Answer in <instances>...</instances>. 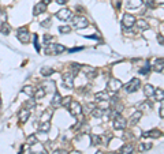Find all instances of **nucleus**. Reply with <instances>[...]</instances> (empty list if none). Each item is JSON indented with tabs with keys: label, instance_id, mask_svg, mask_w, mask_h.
I'll list each match as a JSON object with an SVG mask.
<instances>
[{
	"label": "nucleus",
	"instance_id": "24",
	"mask_svg": "<svg viewBox=\"0 0 164 154\" xmlns=\"http://www.w3.org/2000/svg\"><path fill=\"white\" fill-rule=\"evenodd\" d=\"M153 93H155V87L152 85H146L144 87V94L146 97H152L153 96Z\"/></svg>",
	"mask_w": 164,
	"mask_h": 154
},
{
	"label": "nucleus",
	"instance_id": "3",
	"mask_svg": "<svg viewBox=\"0 0 164 154\" xmlns=\"http://www.w3.org/2000/svg\"><path fill=\"white\" fill-rule=\"evenodd\" d=\"M17 37L22 44H28L29 40H30V34H29L28 27H19L18 29L17 30Z\"/></svg>",
	"mask_w": 164,
	"mask_h": 154
},
{
	"label": "nucleus",
	"instance_id": "20",
	"mask_svg": "<svg viewBox=\"0 0 164 154\" xmlns=\"http://www.w3.org/2000/svg\"><path fill=\"white\" fill-rule=\"evenodd\" d=\"M141 116H142V112L141 111H136L134 113L131 115V117H130V123L131 124H136V123H138V120L141 119Z\"/></svg>",
	"mask_w": 164,
	"mask_h": 154
},
{
	"label": "nucleus",
	"instance_id": "35",
	"mask_svg": "<svg viewBox=\"0 0 164 154\" xmlns=\"http://www.w3.org/2000/svg\"><path fill=\"white\" fill-rule=\"evenodd\" d=\"M71 32V27L70 26H60L59 27V33H62V34H67V33Z\"/></svg>",
	"mask_w": 164,
	"mask_h": 154
},
{
	"label": "nucleus",
	"instance_id": "23",
	"mask_svg": "<svg viewBox=\"0 0 164 154\" xmlns=\"http://www.w3.org/2000/svg\"><path fill=\"white\" fill-rule=\"evenodd\" d=\"M153 71H156V72H163V59H159L155 62Z\"/></svg>",
	"mask_w": 164,
	"mask_h": 154
},
{
	"label": "nucleus",
	"instance_id": "31",
	"mask_svg": "<svg viewBox=\"0 0 164 154\" xmlns=\"http://www.w3.org/2000/svg\"><path fill=\"white\" fill-rule=\"evenodd\" d=\"M151 108H152V104L151 102H148V101H145V102H142V104H140L138 105V111H141V112H142V111H145V109H151Z\"/></svg>",
	"mask_w": 164,
	"mask_h": 154
},
{
	"label": "nucleus",
	"instance_id": "21",
	"mask_svg": "<svg viewBox=\"0 0 164 154\" xmlns=\"http://www.w3.org/2000/svg\"><path fill=\"white\" fill-rule=\"evenodd\" d=\"M45 89L44 87H38V89H36L34 90V94H33V97H34L36 100H40V98H43L44 96H45Z\"/></svg>",
	"mask_w": 164,
	"mask_h": 154
},
{
	"label": "nucleus",
	"instance_id": "1",
	"mask_svg": "<svg viewBox=\"0 0 164 154\" xmlns=\"http://www.w3.org/2000/svg\"><path fill=\"white\" fill-rule=\"evenodd\" d=\"M66 48L64 45L60 44H48L45 47V55H60L62 52H64Z\"/></svg>",
	"mask_w": 164,
	"mask_h": 154
},
{
	"label": "nucleus",
	"instance_id": "25",
	"mask_svg": "<svg viewBox=\"0 0 164 154\" xmlns=\"http://www.w3.org/2000/svg\"><path fill=\"white\" fill-rule=\"evenodd\" d=\"M38 130L41 131V132H44V134H45V132H48V131L51 130V123H49V122H43V123H41V124H40Z\"/></svg>",
	"mask_w": 164,
	"mask_h": 154
},
{
	"label": "nucleus",
	"instance_id": "37",
	"mask_svg": "<svg viewBox=\"0 0 164 154\" xmlns=\"http://www.w3.org/2000/svg\"><path fill=\"white\" fill-rule=\"evenodd\" d=\"M70 102H71V97H64V98L62 100V102H60V105H63V107H67V108H69V105H70Z\"/></svg>",
	"mask_w": 164,
	"mask_h": 154
},
{
	"label": "nucleus",
	"instance_id": "49",
	"mask_svg": "<svg viewBox=\"0 0 164 154\" xmlns=\"http://www.w3.org/2000/svg\"><path fill=\"white\" fill-rule=\"evenodd\" d=\"M70 154H81V153H79V152H71Z\"/></svg>",
	"mask_w": 164,
	"mask_h": 154
},
{
	"label": "nucleus",
	"instance_id": "17",
	"mask_svg": "<svg viewBox=\"0 0 164 154\" xmlns=\"http://www.w3.org/2000/svg\"><path fill=\"white\" fill-rule=\"evenodd\" d=\"M95 98L96 101H108L110 100V96H108L107 92H99L95 94Z\"/></svg>",
	"mask_w": 164,
	"mask_h": 154
},
{
	"label": "nucleus",
	"instance_id": "45",
	"mask_svg": "<svg viewBox=\"0 0 164 154\" xmlns=\"http://www.w3.org/2000/svg\"><path fill=\"white\" fill-rule=\"evenodd\" d=\"M54 154H69V153H67L66 150H56Z\"/></svg>",
	"mask_w": 164,
	"mask_h": 154
},
{
	"label": "nucleus",
	"instance_id": "43",
	"mask_svg": "<svg viewBox=\"0 0 164 154\" xmlns=\"http://www.w3.org/2000/svg\"><path fill=\"white\" fill-rule=\"evenodd\" d=\"M142 2L146 3V6H148V7H153V4H155L153 0H142Z\"/></svg>",
	"mask_w": 164,
	"mask_h": 154
},
{
	"label": "nucleus",
	"instance_id": "18",
	"mask_svg": "<svg viewBox=\"0 0 164 154\" xmlns=\"http://www.w3.org/2000/svg\"><path fill=\"white\" fill-rule=\"evenodd\" d=\"M60 102H62L60 93H55L54 98H52V101H51V105H52V107H60Z\"/></svg>",
	"mask_w": 164,
	"mask_h": 154
},
{
	"label": "nucleus",
	"instance_id": "32",
	"mask_svg": "<svg viewBox=\"0 0 164 154\" xmlns=\"http://www.w3.org/2000/svg\"><path fill=\"white\" fill-rule=\"evenodd\" d=\"M90 139H92V145H95V146L101 145V137H99V135H92Z\"/></svg>",
	"mask_w": 164,
	"mask_h": 154
},
{
	"label": "nucleus",
	"instance_id": "9",
	"mask_svg": "<svg viewBox=\"0 0 164 154\" xmlns=\"http://www.w3.org/2000/svg\"><path fill=\"white\" fill-rule=\"evenodd\" d=\"M56 17L59 18L60 21H69V19H71V17H73V12H71V10H69V8H63L60 11H58L56 12Z\"/></svg>",
	"mask_w": 164,
	"mask_h": 154
},
{
	"label": "nucleus",
	"instance_id": "50",
	"mask_svg": "<svg viewBox=\"0 0 164 154\" xmlns=\"http://www.w3.org/2000/svg\"><path fill=\"white\" fill-rule=\"evenodd\" d=\"M96 154H104L103 152H97V153H96Z\"/></svg>",
	"mask_w": 164,
	"mask_h": 154
},
{
	"label": "nucleus",
	"instance_id": "28",
	"mask_svg": "<svg viewBox=\"0 0 164 154\" xmlns=\"http://www.w3.org/2000/svg\"><path fill=\"white\" fill-rule=\"evenodd\" d=\"M153 96L156 97V100H157V101L163 102V98H164V92H163V89H157V90H155Z\"/></svg>",
	"mask_w": 164,
	"mask_h": 154
},
{
	"label": "nucleus",
	"instance_id": "26",
	"mask_svg": "<svg viewBox=\"0 0 164 154\" xmlns=\"http://www.w3.org/2000/svg\"><path fill=\"white\" fill-rule=\"evenodd\" d=\"M40 72H41V75H43V77H49V75H52V74L55 72V70L51 68V67H43Z\"/></svg>",
	"mask_w": 164,
	"mask_h": 154
},
{
	"label": "nucleus",
	"instance_id": "2",
	"mask_svg": "<svg viewBox=\"0 0 164 154\" xmlns=\"http://www.w3.org/2000/svg\"><path fill=\"white\" fill-rule=\"evenodd\" d=\"M73 26L75 29H85L89 26V21L82 15H77L73 18Z\"/></svg>",
	"mask_w": 164,
	"mask_h": 154
},
{
	"label": "nucleus",
	"instance_id": "36",
	"mask_svg": "<svg viewBox=\"0 0 164 154\" xmlns=\"http://www.w3.org/2000/svg\"><path fill=\"white\" fill-rule=\"evenodd\" d=\"M36 142H37V137H36V135H30V137L28 138V146L34 145Z\"/></svg>",
	"mask_w": 164,
	"mask_h": 154
},
{
	"label": "nucleus",
	"instance_id": "7",
	"mask_svg": "<svg viewBox=\"0 0 164 154\" xmlns=\"http://www.w3.org/2000/svg\"><path fill=\"white\" fill-rule=\"evenodd\" d=\"M122 86H123L122 82L119 79H116V78H111V79L108 81V83H107V87H108L110 92H118Z\"/></svg>",
	"mask_w": 164,
	"mask_h": 154
},
{
	"label": "nucleus",
	"instance_id": "11",
	"mask_svg": "<svg viewBox=\"0 0 164 154\" xmlns=\"http://www.w3.org/2000/svg\"><path fill=\"white\" fill-rule=\"evenodd\" d=\"M63 85H64L66 89H73L74 87V77L71 74L63 75Z\"/></svg>",
	"mask_w": 164,
	"mask_h": 154
},
{
	"label": "nucleus",
	"instance_id": "22",
	"mask_svg": "<svg viewBox=\"0 0 164 154\" xmlns=\"http://www.w3.org/2000/svg\"><path fill=\"white\" fill-rule=\"evenodd\" d=\"M107 109H104V108H93L92 111V115L95 116V117H101V116H104V113H105Z\"/></svg>",
	"mask_w": 164,
	"mask_h": 154
},
{
	"label": "nucleus",
	"instance_id": "33",
	"mask_svg": "<svg viewBox=\"0 0 164 154\" xmlns=\"http://www.w3.org/2000/svg\"><path fill=\"white\" fill-rule=\"evenodd\" d=\"M152 147V143L151 142H144V143H141V146H140V152H146V150H149Z\"/></svg>",
	"mask_w": 164,
	"mask_h": 154
},
{
	"label": "nucleus",
	"instance_id": "34",
	"mask_svg": "<svg viewBox=\"0 0 164 154\" xmlns=\"http://www.w3.org/2000/svg\"><path fill=\"white\" fill-rule=\"evenodd\" d=\"M23 93H26L28 96L33 97V94H34V89H33L32 86H25V87H23Z\"/></svg>",
	"mask_w": 164,
	"mask_h": 154
},
{
	"label": "nucleus",
	"instance_id": "10",
	"mask_svg": "<svg viewBox=\"0 0 164 154\" xmlns=\"http://www.w3.org/2000/svg\"><path fill=\"white\" fill-rule=\"evenodd\" d=\"M82 72H84L89 79H92V78L96 77V74H97V70L95 68V67H90V66H85V67H81Z\"/></svg>",
	"mask_w": 164,
	"mask_h": 154
},
{
	"label": "nucleus",
	"instance_id": "16",
	"mask_svg": "<svg viewBox=\"0 0 164 154\" xmlns=\"http://www.w3.org/2000/svg\"><path fill=\"white\" fill-rule=\"evenodd\" d=\"M52 113H54V109H45L44 111L43 115H41V117H40L41 123L43 122H49V119L52 117Z\"/></svg>",
	"mask_w": 164,
	"mask_h": 154
},
{
	"label": "nucleus",
	"instance_id": "38",
	"mask_svg": "<svg viewBox=\"0 0 164 154\" xmlns=\"http://www.w3.org/2000/svg\"><path fill=\"white\" fill-rule=\"evenodd\" d=\"M149 71H151V66H149V63H148V64L145 66L144 68H141V70H140V74H142V75H145V74H148Z\"/></svg>",
	"mask_w": 164,
	"mask_h": 154
},
{
	"label": "nucleus",
	"instance_id": "46",
	"mask_svg": "<svg viewBox=\"0 0 164 154\" xmlns=\"http://www.w3.org/2000/svg\"><path fill=\"white\" fill-rule=\"evenodd\" d=\"M56 3H58V4H66L67 0H56Z\"/></svg>",
	"mask_w": 164,
	"mask_h": 154
},
{
	"label": "nucleus",
	"instance_id": "44",
	"mask_svg": "<svg viewBox=\"0 0 164 154\" xmlns=\"http://www.w3.org/2000/svg\"><path fill=\"white\" fill-rule=\"evenodd\" d=\"M30 154H48V153L43 149V150H40V152H30Z\"/></svg>",
	"mask_w": 164,
	"mask_h": 154
},
{
	"label": "nucleus",
	"instance_id": "48",
	"mask_svg": "<svg viewBox=\"0 0 164 154\" xmlns=\"http://www.w3.org/2000/svg\"><path fill=\"white\" fill-rule=\"evenodd\" d=\"M49 2H51V0H44L43 3H44V4H48V3H49Z\"/></svg>",
	"mask_w": 164,
	"mask_h": 154
},
{
	"label": "nucleus",
	"instance_id": "14",
	"mask_svg": "<svg viewBox=\"0 0 164 154\" xmlns=\"http://www.w3.org/2000/svg\"><path fill=\"white\" fill-rule=\"evenodd\" d=\"M144 137H148V138H160L161 137V131L157 130V128H153L148 132H144Z\"/></svg>",
	"mask_w": 164,
	"mask_h": 154
},
{
	"label": "nucleus",
	"instance_id": "8",
	"mask_svg": "<svg viewBox=\"0 0 164 154\" xmlns=\"http://www.w3.org/2000/svg\"><path fill=\"white\" fill-rule=\"evenodd\" d=\"M123 26H125L126 29H130V27H133L134 23H136V18H134V15L131 14H125L123 15Z\"/></svg>",
	"mask_w": 164,
	"mask_h": 154
},
{
	"label": "nucleus",
	"instance_id": "42",
	"mask_svg": "<svg viewBox=\"0 0 164 154\" xmlns=\"http://www.w3.org/2000/svg\"><path fill=\"white\" fill-rule=\"evenodd\" d=\"M112 4H114L115 8L119 10V8H120V0H114V2H112Z\"/></svg>",
	"mask_w": 164,
	"mask_h": 154
},
{
	"label": "nucleus",
	"instance_id": "41",
	"mask_svg": "<svg viewBox=\"0 0 164 154\" xmlns=\"http://www.w3.org/2000/svg\"><path fill=\"white\" fill-rule=\"evenodd\" d=\"M34 48H36V51H40L41 49V47H40V44H38V40H37V36H34Z\"/></svg>",
	"mask_w": 164,
	"mask_h": 154
},
{
	"label": "nucleus",
	"instance_id": "51",
	"mask_svg": "<svg viewBox=\"0 0 164 154\" xmlns=\"http://www.w3.org/2000/svg\"><path fill=\"white\" fill-rule=\"evenodd\" d=\"M108 154H116V153H108Z\"/></svg>",
	"mask_w": 164,
	"mask_h": 154
},
{
	"label": "nucleus",
	"instance_id": "30",
	"mask_svg": "<svg viewBox=\"0 0 164 154\" xmlns=\"http://www.w3.org/2000/svg\"><path fill=\"white\" fill-rule=\"evenodd\" d=\"M81 67H82V66H79L78 63H73V64H70V70H71V75H75V74H78V71L81 70Z\"/></svg>",
	"mask_w": 164,
	"mask_h": 154
},
{
	"label": "nucleus",
	"instance_id": "13",
	"mask_svg": "<svg viewBox=\"0 0 164 154\" xmlns=\"http://www.w3.org/2000/svg\"><path fill=\"white\" fill-rule=\"evenodd\" d=\"M29 116H30V111L26 109V108H23V109L19 111V113H18V117H19L21 123H25L26 120L29 119Z\"/></svg>",
	"mask_w": 164,
	"mask_h": 154
},
{
	"label": "nucleus",
	"instance_id": "15",
	"mask_svg": "<svg viewBox=\"0 0 164 154\" xmlns=\"http://www.w3.org/2000/svg\"><path fill=\"white\" fill-rule=\"evenodd\" d=\"M45 11H47V4H44V3L41 2V3H38V4H36L34 10H33V14H34V15H38V14L45 12Z\"/></svg>",
	"mask_w": 164,
	"mask_h": 154
},
{
	"label": "nucleus",
	"instance_id": "39",
	"mask_svg": "<svg viewBox=\"0 0 164 154\" xmlns=\"http://www.w3.org/2000/svg\"><path fill=\"white\" fill-rule=\"evenodd\" d=\"M41 26H43V27H49L51 26V18H48V19L41 22Z\"/></svg>",
	"mask_w": 164,
	"mask_h": 154
},
{
	"label": "nucleus",
	"instance_id": "4",
	"mask_svg": "<svg viewBox=\"0 0 164 154\" xmlns=\"http://www.w3.org/2000/svg\"><path fill=\"white\" fill-rule=\"evenodd\" d=\"M140 86H141V82L138 78H133V79L125 86V90H126V93H134L140 89Z\"/></svg>",
	"mask_w": 164,
	"mask_h": 154
},
{
	"label": "nucleus",
	"instance_id": "40",
	"mask_svg": "<svg viewBox=\"0 0 164 154\" xmlns=\"http://www.w3.org/2000/svg\"><path fill=\"white\" fill-rule=\"evenodd\" d=\"M52 40H54V37H52V36H49V34H45V36H44V44H45V45H48V42H49V41H52Z\"/></svg>",
	"mask_w": 164,
	"mask_h": 154
},
{
	"label": "nucleus",
	"instance_id": "27",
	"mask_svg": "<svg viewBox=\"0 0 164 154\" xmlns=\"http://www.w3.org/2000/svg\"><path fill=\"white\" fill-rule=\"evenodd\" d=\"M0 32L3 33V34H10V32H11V27H10V25L8 23H6V22H3L2 25H0Z\"/></svg>",
	"mask_w": 164,
	"mask_h": 154
},
{
	"label": "nucleus",
	"instance_id": "6",
	"mask_svg": "<svg viewBox=\"0 0 164 154\" xmlns=\"http://www.w3.org/2000/svg\"><path fill=\"white\" fill-rule=\"evenodd\" d=\"M114 120V128L115 130H125L126 128V126H127V122H126V119L125 117H122L120 115L119 116H116L115 119H112Z\"/></svg>",
	"mask_w": 164,
	"mask_h": 154
},
{
	"label": "nucleus",
	"instance_id": "29",
	"mask_svg": "<svg viewBox=\"0 0 164 154\" xmlns=\"http://www.w3.org/2000/svg\"><path fill=\"white\" fill-rule=\"evenodd\" d=\"M136 23H137V27H138L141 32H142V30H146V29L149 27L148 22H145V21H142V19H141V21H137Z\"/></svg>",
	"mask_w": 164,
	"mask_h": 154
},
{
	"label": "nucleus",
	"instance_id": "12",
	"mask_svg": "<svg viewBox=\"0 0 164 154\" xmlns=\"http://www.w3.org/2000/svg\"><path fill=\"white\" fill-rule=\"evenodd\" d=\"M119 153L120 154H133L134 153V145H131V143L123 145L120 147V150H119Z\"/></svg>",
	"mask_w": 164,
	"mask_h": 154
},
{
	"label": "nucleus",
	"instance_id": "5",
	"mask_svg": "<svg viewBox=\"0 0 164 154\" xmlns=\"http://www.w3.org/2000/svg\"><path fill=\"white\" fill-rule=\"evenodd\" d=\"M69 109H70V113L73 116H81L82 115V107L79 102H77V101H71L69 105Z\"/></svg>",
	"mask_w": 164,
	"mask_h": 154
},
{
	"label": "nucleus",
	"instance_id": "47",
	"mask_svg": "<svg viewBox=\"0 0 164 154\" xmlns=\"http://www.w3.org/2000/svg\"><path fill=\"white\" fill-rule=\"evenodd\" d=\"M153 2H155V3H159V4H163L164 0H153Z\"/></svg>",
	"mask_w": 164,
	"mask_h": 154
},
{
	"label": "nucleus",
	"instance_id": "19",
	"mask_svg": "<svg viewBox=\"0 0 164 154\" xmlns=\"http://www.w3.org/2000/svg\"><path fill=\"white\" fill-rule=\"evenodd\" d=\"M142 4V0H127V8H138Z\"/></svg>",
	"mask_w": 164,
	"mask_h": 154
}]
</instances>
